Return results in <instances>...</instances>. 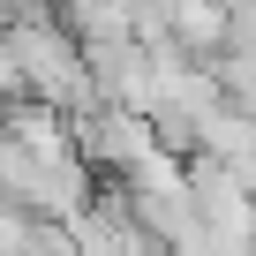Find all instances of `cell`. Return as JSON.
Instances as JSON below:
<instances>
[{
	"mask_svg": "<svg viewBox=\"0 0 256 256\" xmlns=\"http://www.w3.org/2000/svg\"><path fill=\"white\" fill-rule=\"evenodd\" d=\"M0 83H8V98H38L53 113H90L98 106V76H90V53L83 38L46 16V23H8V38H0Z\"/></svg>",
	"mask_w": 256,
	"mask_h": 256,
	"instance_id": "6da1fadb",
	"label": "cell"
},
{
	"mask_svg": "<svg viewBox=\"0 0 256 256\" xmlns=\"http://www.w3.org/2000/svg\"><path fill=\"white\" fill-rule=\"evenodd\" d=\"M76 151L90 158V174H98V181H136L166 144L151 136V120H144V113L90 106V113H76Z\"/></svg>",
	"mask_w": 256,
	"mask_h": 256,
	"instance_id": "7a4b0ae2",
	"label": "cell"
},
{
	"mask_svg": "<svg viewBox=\"0 0 256 256\" xmlns=\"http://www.w3.org/2000/svg\"><path fill=\"white\" fill-rule=\"evenodd\" d=\"M60 23L83 46H120V38H144L136 30V0H60Z\"/></svg>",
	"mask_w": 256,
	"mask_h": 256,
	"instance_id": "3957f363",
	"label": "cell"
}]
</instances>
